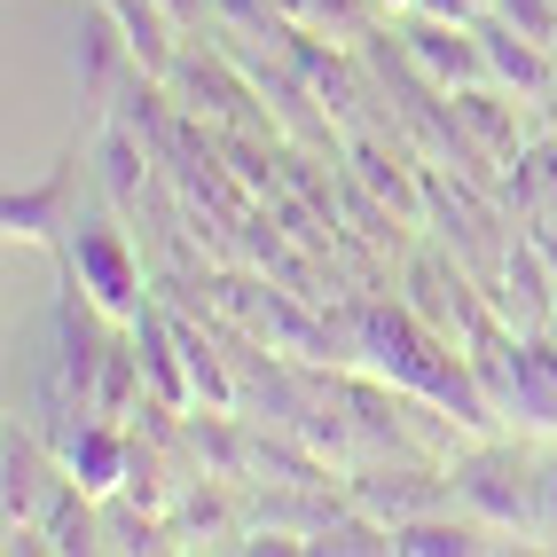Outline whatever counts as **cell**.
Here are the masks:
<instances>
[{"label": "cell", "mask_w": 557, "mask_h": 557, "mask_svg": "<svg viewBox=\"0 0 557 557\" xmlns=\"http://www.w3.org/2000/svg\"><path fill=\"white\" fill-rule=\"evenodd\" d=\"M479 549H495V527H479V518L456 510V503L393 527V557H479Z\"/></svg>", "instance_id": "obj_11"}, {"label": "cell", "mask_w": 557, "mask_h": 557, "mask_svg": "<svg viewBox=\"0 0 557 557\" xmlns=\"http://www.w3.org/2000/svg\"><path fill=\"white\" fill-rule=\"evenodd\" d=\"M158 9H165V16H173V24H189V16H197V9H205V0H158Z\"/></svg>", "instance_id": "obj_19"}, {"label": "cell", "mask_w": 557, "mask_h": 557, "mask_svg": "<svg viewBox=\"0 0 557 557\" xmlns=\"http://www.w3.org/2000/svg\"><path fill=\"white\" fill-rule=\"evenodd\" d=\"M354 165H361L369 189H377V205H393L400 220H424V189L408 181V165H393L385 141H354Z\"/></svg>", "instance_id": "obj_15"}, {"label": "cell", "mask_w": 557, "mask_h": 557, "mask_svg": "<svg viewBox=\"0 0 557 557\" xmlns=\"http://www.w3.org/2000/svg\"><path fill=\"white\" fill-rule=\"evenodd\" d=\"M354 503H361L369 518H385V527H400V518L448 510V503H456V487H448V471H417L408 456H393V471H361Z\"/></svg>", "instance_id": "obj_9"}, {"label": "cell", "mask_w": 557, "mask_h": 557, "mask_svg": "<svg viewBox=\"0 0 557 557\" xmlns=\"http://www.w3.org/2000/svg\"><path fill=\"white\" fill-rule=\"evenodd\" d=\"M126 330H134L141 377H150V400H165L173 417H181V408H197V377H189V354H181V322H173V314L150 299V307H141Z\"/></svg>", "instance_id": "obj_7"}, {"label": "cell", "mask_w": 557, "mask_h": 557, "mask_svg": "<svg viewBox=\"0 0 557 557\" xmlns=\"http://www.w3.org/2000/svg\"><path fill=\"white\" fill-rule=\"evenodd\" d=\"M55 463H63V479H79L95 503H110V495H126V479H134V440L110 417H79L71 432H55Z\"/></svg>", "instance_id": "obj_5"}, {"label": "cell", "mask_w": 557, "mask_h": 557, "mask_svg": "<svg viewBox=\"0 0 557 557\" xmlns=\"http://www.w3.org/2000/svg\"><path fill=\"white\" fill-rule=\"evenodd\" d=\"M400 55H408V71H424V87H440V95L495 79V71H487V48H479V32H471V24L408 16V32H400Z\"/></svg>", "instance_id": "obj_4"}, {"label": "cell", "mask_w": 557, "mask_h": 557, "mask_svg": "<svg viewBox=\"0 0 557 557\" xmlns=\"http://www.w3.org/2000/svg\"><path fill=\"white\" fill-rule=\"evenodd\" d=\"M63 197H71V165H55L48 181H32V189H9V205H0V228H9V244H48V251H63V244H71Z\"/></svg>", "instance_id": "obj_10"}, {"label": "cell", "mask_w": 557, "mask_h": 557, "mask_svg": "<svg viewBox=\"0 0 557 557\" xmlns=\"http://www.w3.org/2000/svg\"><path fill=\"white\" fill-rule=\"evenodd\" d=\"M165 87H189L197 95V102H181V110H205V119H220V126H259V110H244L251 95L228 79V63H220V55H181Z\"/></svg>", "instance_id": "obj_14"}, {"label": "cell", "mask_w": 557, "mask_h": 557, "mask_svg": "<svg viewBox=\"0 0 557 557\" xmlns=\"http://www.w3.org/2000/svg\"><path fill=\"white\" fill-rule=\"evenodd\" d=\"M354 361L377 385H400V393L432 400L448 424H471V432H495L503 424L487 385H479V369H471V354L440 322H424L408 299H361L354 307Z\"/></svg>", "instance_id": "obj_1"}, {"label": "cell", "mask_w": 557, "mask_h": 557, "mask_svg": "<svg viewBox=\"0 0 557 557\" xmlns=\"http://www.w3.org/2000/svg\"><path fill=\"white\" fill-rule=\"evenodd\" d=\"M95 165H102V189H110V205L119 212H134L141 205V189H150V165H158V150L141 141L126 119H110L102 134H95Z\"/></svg>", "instance_id": "obj_13"}, {"label": "cell", "mask_w": 557, "mask_h": 557, "mask_svg": "<svg viewBox=\"0 0 557 557\" xmlns=\"http://www.w3.org/2000/svg\"><path fill=\"white\" fill-rule=\"evenodd\" d=\"M487 9H495L503 24H518V32H527V40L557 48V0H487Z\"/></svg>", "instance_id": "obj_16"}, {"label": "cell", "mask_w": 557, "mask_h": 557, "mask_svg": "<svg viewBox=\"0 0 557 557\" xmlns=\"http://www.w3.org/2000/svg\"><path fill=\"white\" fill-rule=\"evenodd\" d=\"M495 314L510 330H557V268L534 228H518L503 251V283H495Z\"/></svg>", "instance_id": "obj_6"}, {"label": "cell", "mask_w": 557, "mask_h": 557, "mask_svg": "<svg viewBox=\"0 0 557 557\" xmlns=\"http://www.w3.org/2000/svg\"><path fill=\"white\" fill-rule=\"evenodd\" d=\"M456 110H463V126L479 134V150H487L495 165H510L518 150H527V119H518V95H510L503 79L456 87Z\"/></svg>", "instance_id": "obj_12"}, {"label": "cell", "mask_w": 557, "mask_h": 557, "mask_svg": "<svg viewBox=\"0 0 557 557\" xmlns=\"http://www.w3.org/2000/svg\"><path fill=\"white\" fill-rule=\"evenodd\" d=\"M448 487H456V510H471L479 527H495V534H534V463H527L518 440L479 432V448L448 456Z\"/></svg>", "instance_id": "obj_2"}, {"label": "cell", "mask_w": 557, "mask_h": 557, "mask_svg": "<svg viewBox=\"0 0 557 557\" xmlns=\"http://www.w3.org/2000/svg\"><path fill=\"white\" fill-rule=\"evenodd\" d=\"M63 275H79V290H87L110 322H134L141 307H150V290H141V259H134L126 228L110 212H79V220H71Z\"/></svg>", "instance_id": "obj_3"}, {"label": "cell", "mask_w": 557, "mask_h": 557, "mask_svg": "<svg viewBox=\"0 0 557 557\" xmlns=\"http://www.w3.org/2000/svg\"><path fill=\"white\" fill-rule=\"evenodd\" d=\"M534 534H542V542H557V456L534 471Z\"/></svg>", "instance_id": "obj_17"}, {"label": "cell", "mask_w": 557, "mask_h": 557, "mask_svg": "<svg viewBox=\"0 0 557 557\" xmlns=\"http://www.w3.org/2000/svg\"><path fill=\"white\" fill-rule=\"evenodd\" d=\"M417 16H440V24H479L487 16V0H408Z\"/></svg>", "instance_id": "obj_18"}, {"label": "cell", "mask_w": 557, "mask_h": 557, "mask_svg": "<svg viewBox=\"0 0 557 557\" xmlns=\"http://www.w3.org/2000/svg\"><path fill=\"white\" fill-rule=\"evenodd\" d=\"M534 236H542V251H549V268H557V228H549V220H534Z\"/></svg>", "instance_id": "obj_20"}, {"label": "cell", "mask_w": 557, "mask_h": 557, "mask_svg": "<svg viewBox=\"0 0 557 557\" xmlns=\"http://www.w3.org/2000/svg\"><path fill=\"white\" fill-rule=\"evenodd\" d=\"M479 32V48H487V71L510 87V95H527V102H549L557 95V48H542V40H527L518 24H503L495 9L471 24Z\"/></svg>", "instance_id": "obj_8"}]
</instances>
